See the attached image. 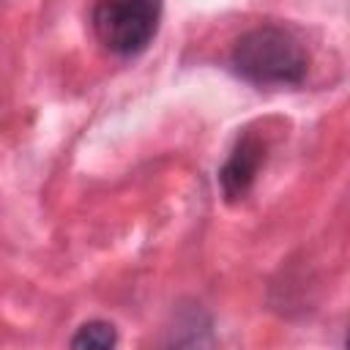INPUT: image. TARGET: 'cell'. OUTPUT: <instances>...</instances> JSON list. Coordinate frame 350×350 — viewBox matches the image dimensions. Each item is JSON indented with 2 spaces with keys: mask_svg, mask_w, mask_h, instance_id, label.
<instances>
[{
  "mask_svg": "<svg viewBox=\"0 0 350 350\" xmlns=\"http://www.w3.org/2000/svg\"><path fill=\"white\" fill-rule=\"evenodd\" d=\"M159 16L161 0H96L90 11L98 44L118 57L139 55L153 41Z\"/></svg>",
  "mask_w": 350,
  "mask_h": 350,
  "instance_id": "2",
  "label": "cell"
},
{
  "mask_svg": "<svg viewBox=\"0 0 350 350\" xmlns=\"http://www.w3.org/2000/svg\"><path fill=\"white\" fill-rule=\"evenodd\" d=\"M265 150H268V142L254 129H246L235 139L224 167L219 170V183H221V191L230 202L243 200L252 191V186L257 180V172L265 161Z\"/></svg>",
  "mask_w": 350,
  "mask_h": 350,
  "instance_id": "3",
  "label": "cell"
},
{
  "mask_svg": "<svg viewBox=\"0 0 350 350\" xmlns=\"http://www.w3.org/2000/svg\"><path fill=\"white\" fill-rule=\"evenodd\" d=\"M230 68L257 88L301 85L309 71V55L287 27L260 25L232 44Z\"/></svg>",
  "mask_w": 350,
  "mask_h": 350,
  "instance_id": "1",
  "label": "cell"
},
{
  "mask_svg": "<svg viewBox=\"0 0 350 350\" xmlns=\"http://www.w3.org/2000/svg\"><path fill=\"white\" fill-rule=\"evenodd\" d=\"M118 345L115 325L107 320H90L79 325V331L71 336V347H90V350H107Z\"/></svg>",
  "mask_w": 350,
  "mask_h": 350,
  "instance_id": "4",
  "label": "cell"
}]
</instances>
